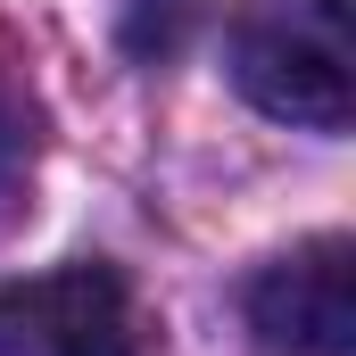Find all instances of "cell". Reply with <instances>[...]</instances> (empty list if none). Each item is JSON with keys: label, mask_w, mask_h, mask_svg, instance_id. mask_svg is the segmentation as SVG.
Masks as SVG:
<instances>
[{"label": "cell", "mask_w": 356, "mask_h": 356, "mask_svg": "<svg viewBox=\"0 0 356 356\" xmlns=\"http://www.w3.org/2000/svg\"><path fill=\"white\" fill-rule=\"evenodd\" d=\"M249 332L273 356H348L356 348V241H298L249 282Z\"/></svg>", "instance_id": "3"}, {"label": "cell", "mask_w": 356, "mask_h": 356, "mask_svg": "<svg viewBox=\"0 0 356 356\" xmlns=\"http://www.w3.org/2000/svg\"><path fill=\"white\" fill-rule=\"evenodd\" d=\"M33 175V108L0 83V224L17 216V191Z\"/></svg>", "instance_id": "4"}, {"label": "cell", "mask_w": 356, "mask_h": 356, "mask_svg": "<svg viewBox=\"0 0 356 356\" xmlns=\"http://www.w3.org/2000/svg\"><path fill=\"white\" fill-rule=\"evenodd\" d=\"M0 356H141L124 273L75 257L58 273L0 282Z\"/></svg>", "instance_id": "2"}, {"label": "cell", "mask_w": 356, "mask_h": 356, "mask_svg": "<svg viewBox=\"0 0 356 356\" xmlns=\"http://www.w3.org/2000/svg\"><path fill=\"white\" fill-rule=\"evenodd\" d=\"M232 83L249 108L307 133L356 116V33L348 0H249L232 25Z\"/></svg>", "instance_id": "1"}]
</instances>
